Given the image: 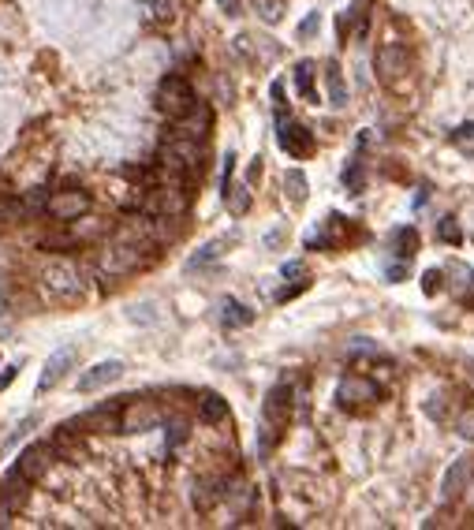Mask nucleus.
<instances>
[{
    "label": "nucleus",
    "instance_id": "f257e3e1",
    "mask_svg": "<svg viewBox=\"0 0 474 530\" xmlns=\"http://www.w3.org/2000/svg\"><path fill=\"white\" fill-rule=\"evenodd\" d=\"M288 415H292V392L288 385H276L266 392V404H261V437H258V456H269L280 433L288 426Z\"/></svg>",
    "mask_w": 474,
    "mask_h": 530
},
{
    "label": "nucleus",
    "instance_id": "f03ea898",
    "mask_svg": "<svg viewBox=\"0 0 474 530\" xmlns=\"http://www.w3.org/2000/svg\"><path fill=\"white\" fill-rule=\"evenodd\" d=\"M157 109H161L165 116H172V120L187 116L194 109V90H191L187 78H183V75L161 78V86H157Z\"/></svg>",
    "mask_w": 474,
    "mask_h": 530
},
{
    "label": "nucleus",
    "instance_id": "7ed1b4c3",
    "mask_svg": "<svg viewBox=\"0 0 474 530\" xmlns=\"http://www.w3.org/2000/svg\"><path fill=\"white\" fill-rule=\"evenodd\" d=\"M165 165L172 168V172H202V150H199V142L194 139H172L165 146Z\"/></svg>",
    "mask_w": 474,
    "mask_h": 530
},
{
    "label": "nucleus",
    "instance_id": "20e7f679",
    "mask_svg": "<svg viewBox=\"0 0 474 530\" xmlns=\"http://www.w3.org/2000/svg\"><path fill=\"white\" fill-rule=\"evenodd\" d=\"M470 478H474V456H456L452 467L444 471V478H441V497L444 500H456L470 485Z\"/></svg>",
    "mask_w": 474,
    "mask_h": 530
},
{
    "label": "nucleus",
    "instance_id": "39448f33",
    "mask_svg": "<svg viewBox=\"0 0 474 530\" xmlns=\"http://www.w3.org/2000/svg\"><path fill=\"white\" fill-rule=\"evenodd\" d=\"M280 131H276V142H280V150L284 153H292V157H310L314 150V139H310V131L302 127V124H292V120H284L280 116V124H276Z\"/></svg>",
    "mask_w": 474,
    "mask_h": 530
},
{
    "label": "nucleus",
    "instance_id": "423d86ee",
    "mask_svg": "<svg viewBox=\"0 0 474 530\" xmlns=\"http://www.w3.org/2000/svg\"><path fill=\"white\" fill-rule=\"evenodd\" d=\"M157 422H161V411L146 400H135V404H124L120 411V430L127 433H142V430H153Z\"/></svg>",
    "mask_w": 474,
    "mask_h": 530
},
{
    "label": "nucleus",
    "instance_id": "0eeeda50",
    "mask_svg": "<svg viewBox=\"0 0 474 530\" xmlns=\"http://www.w3.org/2000/svg\"><path fill=\"white\" fill-rule=\"evenodd\" d=\"M45 209L57 220H78L90 209V194H83V191H60V194H52L49 202H45Z\"/></svg>",
    "mask_w": 474,
    "mask_h": 530
},
{
    "label": "nucleus",
    "instance_id": "6e6552de",
    "mask_svg": "<svg viewBox=\"0 0 474 530\" xmlns=\"http://www.w3.org/2000/svg\"><path fill=\"white\" fill-rule=\"evenodd\" d=\"M0 500H4V512H8V515L23 512V505L30 500V478H26L19 467L4 474V485H0Z\"/></svg>",
    "mask_w": 474,
    "mask_h": 530
},
{
    "label": "nucleus",
    "instance_id": "1a4fd4ad",
    "mask_svg": "<svg viewBox=\"0 0 474 530\" xmlns=\"http://www.w3.org/2000/svg\"><path fill=\"white\" fill-rule=\"evenodd\" d=\"M124 377V363L120 359H109V363H97L90 366L83 377H78V392H97V389H109L112 381Z\"/></svg>",
    "mask_w": 474,
    "mask_h": 530
},
{
    "label": "nucleus",
    "instance_id": "9d476101",
    "mask_svg": "<svg viewBox=\"0 0 474 530\" xmlns=\"http://www.w3.org/2000/svg\"><path fill=\"white\" fill-rule=\"evenodd\" d=\"M42 276H45V288L57 291V295H75L78 291V269L71 261H49Z\"/></svg>",
    "mask_w": 474,
    "mask_h": 530
},
{
    "label": "nucleus",
    "instance_id": "9b49d317",
    "mask_svg": "<svg viewBox=\"0 0 474 530\" xmlns=\"http://www.w3.org/2000/svg\"><path fill=\"white\" fill-rule=\"evenodd\" d=\"M377 75H381V83L396 86L400 75H407V49H400V45H385V49H381L377 52Z\"/></svg>",
    "mask_w": 474,
    "mask_h": 530
},
{
    "label": "nucleus",
    "instance_id": "f8f14e48",
    "mask_svg": "<svg viewBox=\"0 0 474 530\" xmlns=\"http://www.w3.org/2000/svg\"><path fill=\"white\" fill-rule=\"evenodd\" d=\"M336 400L340 404H351V407H362V404H370V400H377V385L370 377H344L340 381V389H336Z\"/></svg>",
    "mask_w": 474,
    "mask_h": 530
},
{
    "label": "nucleus",
    "instance_id": "ddd939ff",
    "mask_svg": "<svg viewBox=\"0 0 474 530\" xmlns=\"http://www.w3.org/2000/svg\"><path fill=\"white\" fill-rule=\"evenodd\" d=\"M49 463H52V448H49V444H26L23 452H19L16 467H19L30 482H37V478L49 471Z\"/></svg>",
    "mask_w": 474,
    "mask_h": 530
},
{
    "label": "nucleus",
    "instance_id": "4468645a",
    "mask_svg": "<svg viewBox=\"0 0 474 530\" xmlns=\"http://www.w3.org/2000/svg\"><path fill=\"white\" fill-rule=\"evenodd\" d=\"M75 348H60V351H52V359L45 363V370H42V377H37V392H49L52 385H57V381L68 374L71 370V363H75Z\"/></svg>",
    "mask_w": 474,
    "mask_h": 530
},
{
    "label": "nucleus",
    "instance_id": "2eb2a0df",
    "mask_svg": "<svg viewBox=\"0 0 474 530\" xmlns=\"http://www.w3.org/2000/svg\"><path fill=\"white\" fill-rule=\"evenodd\" d=\"M138 261H142V254H138V247H131V243H120V247H109L101 254V265L109 273H131V269H138Z\"/></svg>",
    "mask_w": 474,
    "mask_h": 530
},
{
    "label": "nucleus",
    "instance_id": "dca6fc26",
    "mask_svg": "<svg viewBox=\"0 0 474 530\" xmlns=\"http://www.w3.org/2000/svg\"><path fill=\"white\" fill-rule=\"evenodd\" d=\"M120 411H124V404H101L97 411H90V415H83L75 422V426H94V430H120Z\"/></svg>",
    "mask_w": 474,
    "mask_h": 530
},
{
    "label": "nucleus",
    "instance_id": "f3484780",
    "mask_svg": "<svg viewBox=\"0 0 474 530\" xmlns=\"http://www.w3.org/2000/svg\"><path fill=\"white\" fill-rule=\"evenodd\" d=\"M220 322H225L228 329H247V325H254V310L243 307L239 299H225V307H220Z\"/></svg>",
    "mask_w": 474,
    "mask_h": 530
},
{
    "label": "nucleus",
    "instance_id": "a211bd4d",
    "mask_svg": "<svg viewBox=\"0 0 474 530\" xmlns=\"http://www.w3.org/2000/svg\"><path fill=\"white\" fill-rule=\"evenodd\" d=\"M325 83H328V101H333V109H344L348 105V86H344V75H340L336 60L325 64Z\"/></svg>",
    "mask_w": 474,
    "mask_h": 530
},
{
    "label": "nucleus",
    "instance_id": "6ab92c4d",
    "mask_svg": "<svg viewBox=\"0 0 474 530\" xmlns=\"http://www.w3.org/2000/svg\"><path fill=\"white\" fill-rule=\"evenodd\" d=\"M206 127H209V109H202L199 112V105H194V109L187 112V116H179V135L183 139H206Z\"/></svg>",
    "mask_w": 474,
    "mask_h": 530
},
{
    "label": "nucleus",
    "instance_id": "aec40b11",
    "mask_svg": "<svg viewBox=\"0 0 474 530\" xmlns=\"http://www.w3.org/2000/svg\"><path fill=\"white\" fill-rule=\"evenodd\" d=\"M199 415H202V422H209V426H220V422L228 418V400H220L217 392H206L199 400Z\"/></svg>",
    "mask_w": 474,
    "mask_h": 530
},
{
    "label": "nucleus",
    "instance_id": "412c9836",
    "mask_svg": "<svg viewBox=\"0 0 474 530\" xmlns=\"http://www.w3.org/2000/svg\"><path fill=\"white\" fill-rule=\"evenodd\" d=\"M295 90H299L302 101H314V64L310 60L295 64Z\"/></svg>",
    "mask_w": 474,
    "mask_h": 530
},
{
    "label": "nucleus",
    "instance_id": "4be33fe9",
    "mask_svg": "<svg viewBox=\"0 0 474 530\" xmlns=\"http://www.w3.org/2000/svg\"><path fill=\"white\" fill-rule=\"evenodd\" d=\"M220 485H225V482H202L199 489H194V505H199L202 512H209L220 497H225V489H220Z\"/></svg>",
    "mask_w": 474,
    "mask_h": 530
},
{
    "label": "nucleus",
    "instance_id": "5701e85b",
    "mask_svg": "<svg viewBox=\"0 0 474 530\" xmlns=\"http://www.w3.org/2000/svg\"><path fill=\"white\" fill-rule=\"evenodd\" d=\"M284 191L292 194V202H295V206H302V202H307V176H302L299 168L284 172Z\"/></svg>",
    "mask_w": 474,
    "mask_h": 530
},
{
    "label": "nucleus",
    "instance_id": "b1692460",
    "mask_svg": "<svg viewBox=\"0 0 474 530\" xmlns=\"http://www.w3.org/2000/svg\"><path fill=\"white\" fill-rule=\"evenodd\" d=\"M225 247H228V240H209V243L199 250V254H194V258L187 261V269H199V265H209L213 258H220V250H225Z\"/></svg>",
    "mask_w": 474,
    "mask_h": 530
},
{
    "label": "nucleus",
    "instance_id": "393cba45",
    "mask_svg": "<svg viewBox=\"0 0 474 530\" xmlns=\"http://www.w3.org/2000/svg\"><path fill=\"white\" fill-rule=\"evenodd\" d=\"M225 202L235 217H243L247 209H250V191L247 187H225Z\"/></svg>",
    "mask_w": 474,
    "mask_h": 530
},
{
    "label": "nucleus",
    "instance_id": "a878e982",
    "mask_svg": "<svg viewBox=\"0 0 474 530\" xmlns=\"http://www.w3.org/2000/svg\"><path fill=\"white\" fill-rule=\"evenodd\" d=\"M254 11H258V16L273 26V23H280V19H284V0H254Z\"/></svg>",
    "mask_w": 474,
    "mask_h": 530
},
{
    "label": "nucleus",
    "instance_id": "bb28decb",
    "mask_svg": "<svg viewBox=\"0 0 474 530\" xmlns=\"http://www.w3.org/2000/svg\"><path fill=\"white\" fill-rule=\"evenodd\" d=\"M396 243H400V254L411 258L415 250H418V235H415V228H400V232H396Z\"/></svg>",
    "mask_w": 474,
    "mask_h": 530
},
{
    "label": "nucleus",
    "instance_id": "cd10ccee",
    "mask_svg": "<svg viewBox=\"0 0 474 530\" xmlns=\"http://www.w3.org/2000/svg\"><path fill=\"white\" fill-rule=\"evenodd\" d=\"M456 433H459V437H467V441H474V407H463V411H459V418H456Z\"/></svg>",
    "mask_w": 474,
    "mask_h": 530
},
{
    "label": "nucleus",
    "instance_id": "c85d7f7f",
    "mask_svg": "<svg viewBox=\"0 0 474 530\" xmlns=\"http://www.w3.org/2000/svg\"><path fill=\"white\" fill-rule=\"evenodd\" d=\"M437 235H441L444 243H459V240H463V235H459V224H456V217H444V220L437 224Z\"/></svg>",
    "mask_w": 474,
    "mask_h": 530
},
{
    "label": "nucleus",
    "instance_id": "c756f323",
    "mask_svg": "<svg viewBox=\"0 0 474 530\" xmlns=\"http://www.w3.org/2000/svg\"><path fill=\"white\" fill-rule=\"evenodd\" d=\"M362 183H366V176H362V165H351V168H344V187H348V191H355V194H359V191H362Z\"/></svg>",
    "mask_w": 474,
    "mask_h": 530
},
{
    "label": "nucleus",
    "instance_id": "7c9ffc66",
    "mask_svg": "<svg viewBox=\"0 0 474 530\" xmlns=\"http://www.w3.org/2000/svg\"><path fill=\"white\" fill-rule=\"evenodd\" d=\"M441 288H444L441 269H426V273H422V291H426V295H437Z\"/></svg>",
    "mask_w": 474,
    "mask_h": 530
},
{
    "label": "nucleus",
    "instance_id": "2f4dec72",
    "mask_svg": "<svg viewBox=\"0 0 474 530\" xmlns=\"http://www.w3.org/2000/svg\"><path fill=\"white\" fill-rule=\"evenodd\" d=\"M318 26H321V16H318V11H310V16L299 23V42H307V37H314V34H318Z\"/></svg>",
    "mask_w": 474,
    "mask_h": 530
},
{
    "label": "nucleus",
    "instance_id": "473e14b6",
    "mask_svg": "<svg viewBox=\"0 0 474 530\" xmlns=\"http://www.w3.org/2000/svg\"><path fill=\"white\" fill-rule=\"evenodd\" d=\"M142 4L150 8V16H172V8H176V0H142Z\"/></svg>",
    "mask_w": 474,
    "mask_h": 530
},
{
    "label": "nucleus",
    "instance_id": "72a5a7b5",
    "mask_svg": "<svg viewBox=\"0 0 474 530\" xmlns=\"http://www.w3.org/2000/svg\"><path fill=\"white\" fill-rule=\"evenodd\" d=\"M280 276H284V281H299V276H307V265H302V261H284Z\"/></svg>",
    "mask_w": 474,
    "mask_h": 530
},
{
    "label": "nucleus",
    "instance_id": "f704fd0d",
    "mask_svg": "<svg viewBox=\"0 0 474 530\" xmlns=\"http://www.w3.org/2000/svg\"><path fill=\"white\" fill-rule=\"evenodd\" d=\"M247 179H250V183H258V179H261V157H254V161H250V168H247Z\"/></svg>",
    "mask_w": 474,
    "mask_h": 530
},
{
    "label": "nucleus",
    "instance_id": "c9c22d12",
    "mask_svg": "<svg viewBox=\"0 0 474 530\" xmlns=\"http://www.w3.org/2000/svg\"><path fill=\"white\" fill-rule=\"evenodd\" d=\"M456 142H459V146H467V142H474V124H467V127H459V135H456Z\"/></svg>",
    "mask_w": 474,
    "mask_h": 530
},
{
    "label": "nucleus",
    "instance_id": "e433bc0d",
    "mask_svg": "<svg viewBox=\"0 0 474 530\" xmlns=\"http://www.w3.org/2000/svg\"><path fill=\"white\" fill-rule=\"evenodd\" d=\"M183 437H187V430H183V426H172V433H168V448H176Z\"/></svg>",
    "mask_w": 474,
    "mask_h": 530
},
{
    "label": "nucleus",
    "instance_id": "4c0bfd02",
    "mask_svg": "<svg viewBox=\"0 0 474 530\" xmlns=\"http://www.w3.org/2000/svg\"><path fill=\"white\" fill-rule=\"evenodd\" d=\"M407 276V265H389V281L396 284V281H403Z\"/></svg>",
    "mask_w": 474,
    "mask_h": 530
},
{
    "label": "nucleus",
    "instance_id": "58836bf2",
    "mask_svg": "<svg viewBox=\"0 0 474 530\" xmlns=\"http://www.w3.org/2000/svg\"><path fill=\"white\" fill-rule=\"evenodd\" d=\"M273 101L284 105V86H280V83H273Z\"/></svg>",
    "mask_w": 474,
    "mask_h": 530
},
{
    "label": "nucleus",
    "instance_id": "ea45409f",
    "mask_svg": "<svg viewBox=\"0 0 474 530\" xmlns=\"http://www.w3.org/2000/svg\"><path fill=\"white\" fill-rule=\"evenodd\" d=\"M11 377H16V366H8V370H4V374H0V389H4V385H8V381H11Z\"/></svg>",
    "mask_w": 474,
    "mask_h": 530
},
{
    "label": "nucleus",
    "instance_id": "a19ab883",
    "mask_svg": "<svg viewBox=\"0 0 474 530\" xmlns=\"http://www.w3.org/2000/svg\"><path fill=\"white\" fill-rule=\"evenodd\" d=\"M220 4H225V11H228V16H235V8H239L235 0H220Z\"/></svg>",
    "mask_w": 474,
    "mask_h": 530
},
{
    "label": "nucleus",
    "instance_id": "79ce46f5",
    "mask_svg": "<svg viewBox=\"0 0 474 530\" xmlns=\"http://www.w3.org/2000/svg\"><path fill=\"white\" fill-rule=\"evenodd\" d=\"M0 310H4V295H0Z\"/></svg>",
    "mask_w": 474,
    "mask_h": 530
}]
</instances>
